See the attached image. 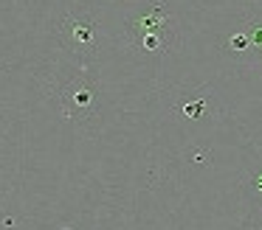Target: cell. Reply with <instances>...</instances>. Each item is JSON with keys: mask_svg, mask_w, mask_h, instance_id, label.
<instances>
[{"mask_svg": "<svg viewBox=\"0 0 262 230\" xmlns=\"http://www.w3.org/2000/svg\"><path fill=\"white\" fill-rule=\"evenodd\" d=\"M59 42L65 45L68 50L79 56H91L96 54V22L85 14H68L62 22H59Z\"/></svg>", "mask_w": 262, "mask_h": 230, "instance_id": "3", "label": "cell"}, {"mask_svg": "<svg viewBox=\"0 0 262 230\" xmlns=\"http://www.w3.org/2000/svg\"><path fill=\"white\" fill-rule=\"evenodd\" d=\"M130 45L144 54H166L172 45V17L164 0H152L149 9H144L138 17L127 20Z\"/></svg>", "mask_w": 262, "mask_h": 230, "instance_id": "1", "label": "cell"}, {"mask_svg": "<svg viewBox=\"0 0 262 230\" xmlns=\"http://www.w3.org/2000/svg\"><path fill=\"white\" fill-rule=\"evenodd\" d=\"M96 101H99V84L91 76H76L59 90V104L62 112L68 118L85 121L96 112Z\"/></svg>", "mask_w": 262, "mask_h": 230, "instance_id": "2", "label": "cell"}, {"mask_svg": "<svg viewBox=\"0 0 262 230\" xmlns=\"http://www.w3.org/2000/svg\"><path fill=\"white\" fill-rule=\"evenodd\" d=\"M178 112L189 121H198V118H206L209 112V95H194V98H183L178 101Z\"/></svg>", "mask_w": 262, "mask_h": 230, "instance_id": "4", "label": "cell"}, {"mask_svg": "<svg viewBox=\"0 0 262 230\" xmlns=\"http://www.w3.org/2000/svg\"><path fill=\"white\" fill-rule=\"evenodd\" d=\"M228 48H231V50H245V48H251L248 34H245V31H237L231 39H228Z\"/></svg>", "mask_w": 262, "mask_h": 230, "instance_id": "6", "label": "cell"}, {"mask_svg": "<svg viewBox=\"0 0 262 230\" xmlns=\"http://www.w3.org/2000/svg\"><path fill=\"white\" fill-rule=\"evenodd\" d=\"M245 34H248V39H251V48H262V22L259 20H251V22H245Z\"/></svg>", "mask_w": 262, "mask_h": 230, "instance_id": "5", "label": "cell"}, {"mask_svg": "<svg viewBox=\"0 0 262 230\" xmlns=\"http://www.w3.org/2000/svg\"><path fill=\"white\" fill-rule=\"evenodd\" d=\"M256 54H259V65H262V48H256Z\"/></svg>", "mask_w": 262, "mask_h": 230, "instance_id": "8", "label": "cell"}, {"mask_svg": "<svg viewBox=\"0 0 262 230\" xmlns=\"http://www.w3.org/2000/svg\"><path fill=\"white\" fill-rule=\"evenodd\" d=\"M254 188H256V194L262 196V174H256V177H254Z\"/></svg>", "mask_w": 262, "mask_h": 230, "instance_id": "7", "label": "cell"}]
</instances>
